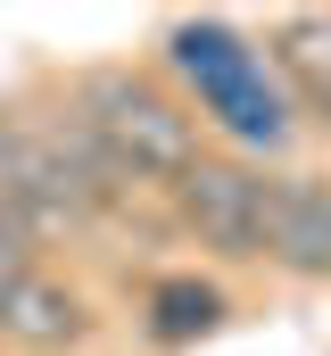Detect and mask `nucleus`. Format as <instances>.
<instances>
[{
    "label": "nucleus",
    "mask_w": 331,
    "mask_h": 356,
    "mask_svg": "<svg viewBox=\"0 0 331 356\" xmlns=\"http://www.w3.org/2000/svg\"><path fill=\"white\" fill-rule=\"evenodd\" d=\"M0 340L25 356H58V348H83L91 340V307H83L67 282L50 273H0Z\"/></svg>",
    "instance_id": "nucleus-6"
},
{
    "label": "nucleus",
    "mask_w": 331,
    "mask_h": 356,
    "mask_svg": "<svg viewBox=\"0 0 331 356\" xmlns=\"http://www.w3.org/2000/svg\"><path fill=\"white\" fill-rule=\"evenodd\" d=\"M257 257L282 282H331V182L323 175H273L265 182Z\"/></svg>",
    "instance_id": "nucleus-5"
},
{
    "label": "nucleus",
    "mask_w": 331,
    "mask_h": 356,
    "mask_svg": "<svg viewBox=\"0 0 331 356\" xmlns=\"http://www.w3.org/2000/svg\"><path fill=\"white\" fill-rule=\"evenodd\" d=\"M0 199L33 241H58V232H83L91 216H108V199L58 158L42 116H0Z\"/></svg>",
    "instance_id": "nucleus-3"
},
{
    "label": "nucleus",
    "mask_w": 331,
    "mask_h": 356,
    "mask_svg": "<svg viewBox=\"0 0 331 356\" xmlns=\"http://www.w3.org/2000/svg\"><path fill=\"white\" fill-rule=\"evenodd\" d=\"M166 67L191 83V99L241 141V149H290V133H298V108H290V91L273 75V58L241 42L224 17H182V25H166Z\"/></svg>",
    "instance_id": "nucleus-1"
},
{
    "label": "nucleus",
    "mask_w": 331,
    "mask_h": 356,
    "mask_svg": "<svg viewBox=\"0 0 331 356\" xmlns=\"http://www.w3.org/2000/svg\"><path fill=\"white\" fill-rule=\"evenodd\" d=\"M174 224L224 257V266H248L257 257V224H265V175L241 166V158H199L191 175L174 182Z\"/></svg>",
    "instance_id": "nucleus-4"
},
{
    "label": "nucleus",
    "mask_w": 331,
    "mask_h": 356,
    "mask_svg": "<svg viewBox=\"0 0 331 356\" xmlns=\"http://www.w3.org/2000/svg\"><path fill=\"white\" fill-rule=\"evenodd\" d=\"M33 266V232L8 216V199H0V273H25Z\"/></svg>",
    "instance_id": "nucleus-9"
},
{
    "label": "nucleus",
    "mask_w": 331,
    "mask_h": 356,
    "mask_svg": "<svg viewBox=\"0 0 331 356\" xmlns=\"http://www.w3.org/2000/svg\"><path fill=\"white\" fill-rule=\"evenodd\" d=\"M273 75L290 91V108H307V116H323L331 124V17H290V25H273Z\"/></svg>",
    "instance_id": "nucleus-7"
},
{
    "label": "nucleus",
    "mask_w": 331,
    "mask_h": 356,
    "mask_svg": "<svg viewBox=\"0 0 331 356\" xmlns=\"http://www.w3.org/2000/svg\"><path fill=\"white\" fill-rule=\"evenodd\" d=\"M224 290L216 282H199V273H174L150 290V315H141V332L158 340V348H191V340H207V332H224Z\"/></svg>",
    "instance_id": "nucleus-8"
},
{
    "label": "nucleus",
    "mask_w": 331,
    "mask_h": 356,
    "mask_svg": "<svg viewBox=\"0 0 331 356\" xmlns=\"http://www.w3.org/2000/svg\"><path fill=\"white\" fill-rule=\"evenodd\" d=\"M83 116V133L124 166V182H174L199 166V116H191V99H174L166 83L150 75H133V67H91L75 75V99H67Z\"/></svg>",
    "instance_id": "nucleus-2"
}]
</instances>
